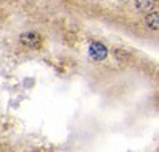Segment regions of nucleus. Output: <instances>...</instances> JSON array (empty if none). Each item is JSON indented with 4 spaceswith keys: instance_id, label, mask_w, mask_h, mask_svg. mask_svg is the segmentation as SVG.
<instances>
[{
    "instance_id": "nucleus-1",
    "label": "nucleus",
    "mask_w": 159,
    "mask_h": 152,
    "mask_svg": "<svg viewBox=\"0 0 159 152\" xmlns=\"http://www.w3.org/2000/svg\"><path fill=\"white\" fill-rule=\"evenodd\" d=\"M89 54L92 59H96V60H103L105 57L108 56V49L105 48L102 43L96 41V43H92L89 46Z\"/></svg>"
},
{
    "instance_id": "nucleus-2",
    "label": "nucleus",
    "mask_w": 159,
    "mask_h": 152,
    "mask_svg": "<svg viewBox=\"0 0 159 152\" xmlns=\"http://www.w3.org/2000/svg\"><path fill=\"white\" fill-rule=\"evenodd\" d=\"M21 43L29 46V48H40L42 46V36L35 32H29V33H22L21 35Z\"/></svg>"
},
{
    "instance_id": "nucleus-3",
    "label": "nucleus",
    "mask_w": 159,
    "mask_h": 152,
    "mask_svg": "<svg viewBox=\"0 0 159 152\" xmlns=\"http://www.w3.org/2000/svg\"><path fill=\"white\" fill-rule=\"evenodd\" d=\"M147 24H148V27L151 30H157L159 29V15H157V11L147 16Z\"/></svg>"
},
{
    "instance_id": "nucleus-5",
    "label": "nucleus",
    "mask_w": 159,
    "mask_h": 152,
    "mask_svg": "<svg viewBox=\"0 0 159 152\" xmlns=\"http://www.w3.org/2000/svg\"><path fill=\"white\" fill-rule=\"evenodd\" d=\"M115 54H116V59L119 57V59H123V60H130V54L124 53L123 49H116V51H115Z\"/></svg>"
},
{
    "instance_id": "nucleus-4",
    "label": "nucleus",
    "mask_w": 159,
    "mask_h": 152,
    "mask_svg": "<svg viewBox=\"0 0 159 152\" xmlns=\"http://www.w3.org/2000/svg\"><path fill=\"white\" fill-rule=\"evenodd\" d=\"M135 6L140 11H147L154 6V0H135Z\"/></svg>"
}]
</instances>
